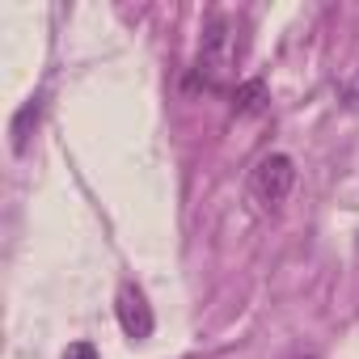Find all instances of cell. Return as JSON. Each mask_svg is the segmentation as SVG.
<instances>
[{
	"label": "cell",
	"mask_w": 359,
	"mask_h": 359,
	"mask_svg": "<svg viewBox=\"0 0 359 359\" xmlns=\"http://www.w3.org/2000/svg\"><path fill=\"white\" fill-rule=\"evenodd\" d=\"M60 359H97V346L93 342H68V351Z\"/></svg>",
	"instance_id": "8992f818"
},
{
	"label": "cell",
	"mask_w": 359,
	"mask_h": 359,
	"mask_svg": "<svg viewBox=\"0 0 359 359\" xmlns=\"http://www.w3.org/2000/svg\"><path fill=\"white\" fill-rule=\"evenodd\" d=\"M39 114H43V93H34L18 114H13V152L18 156H26V148H30V135H34V127H39Z\"/></svg>",
	"instance_id": "5b68a950"
},
{
	"label": "cell",
	"mask_w": 359,
	"mask_h": 359,
	"mask_svg": "<svg viewBox=\"0 0 359 359\" xmlns=\"http://www.w3.org/2000/svg\"><path fill=\"white\" fill-rule=\"evenodd\" d=\"M114 313H118V325L131 342H148L152 330H156V317H152V304L148 296L135 287V283H123L118 296H114Z\"/></svg>",
	"instance_id": "3957f363"
},
{
	"label": "cell",
	"mask_w": 359,
	"mask_h": 359,
	"mask_svg": "<svg viewBox=\"0 0 359 359\" xmlns=\"http://www.w3.org/2000/svg\"><path fill=\"white\" fill-rule=\"evenodd\" d=\"M229 97H233V114H237V118H258V114L266 110V102H271L266 81H258V76H254V81H241Z\"/></svg>",
	"instance_id": "277c9868"
},
{
	"label": "cell",
	"mask_w": 359,
	"mask_h": 359,
	"mask_svg": "<svg viewBox=\"0 0 359 359\" xmlns=\"http://www.w3.org/2000/svg\"><path fill=\"white\" fill-rule=\"evenodd\" d=\"M292 187H296V161H292L287 152H266V156L254 165V173H250V195H254L266 212H279V208L287 203Z\"/></svg>",
	"instance_id": "7a4b0ae2"
},
{
	"label": "cell",
	"mask_w": 359,
	"mask_h": 359,
	"mask_svg": "<svg viewBox=\"0 0 359 359\" xmlns=\"http://www.w3.org/2000/svg\"><path fill=\"white\" fill-rule=\"evenodd\" d=\"M237 72V22L229 13H212L199 34V55H195V81L208 93H229Z\"/></svg>",
	"instance_id": "6da1fadb"
}]
</instances>
